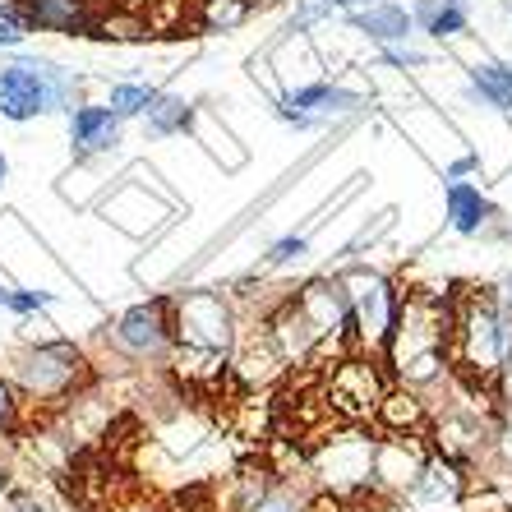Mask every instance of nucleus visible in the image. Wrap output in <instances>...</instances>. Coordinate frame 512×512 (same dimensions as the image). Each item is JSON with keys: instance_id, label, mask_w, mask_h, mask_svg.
<instances>
[{"instance_id": "nucleus-34", "label": "nucleus", "mask_w": 512, "mask_h": 512, "mask_svg": "<svg viewBox=\"0 0 512 512\" xmlns=\"http://www.w3.org/2000/svg\"><path fill=\"white\" fill-rule=\"evenodd\" d=\"M111 512H162L157 503H148V499H125V503H116Z\"/></svg>"}, {"instance_id": "nucleus-10", "label": "nucleus", "mask_w": 512, "mask_h": 512, "mask_svg": "<svg viewBox=\"0 0 512 512\" xmlns=\"http://www.w3.org/2000/svg\"><path fill=\"white\" fill-rule=\"evenodd\" d=\"M111 346L130 360H148V365H162V360L176 356V323H171V296H153L139 300L130 310H120L116 323L107 328Z\"/></svg>"}, {"instance_id": "nucleus-25", "label": "nucleus", "mask_w": 512, "mask_h": 512, "mask_svg": "<svg viewBox=\"0 0 512 512\" xmlns=\"http://www.w3.org/2000/svg\"><path fill=\"white\" fill-rule=\"evenodd\" d=\"M485 462L499 471V476L512 480V411H503L499 420H494V434H489V453Z\"/></svg>"}, {"instance_id": "nucleus-8", "label": "nucleus", "mask_w": 512, "mask_h": 512, "mask_svg": "<svg viewBox=\"0 0 512 512\" xmlns=\"http://www.w3.org/2000/svg\"><path fill=\"white\" fill-rule=\"evenodd\" d=\"M346 291V305H351V323H356V351H370L379 356L388 333L402 310V291H397L393 277H383L379 268H351V273L337 277Z\"/></svg>"}, {"instance_id": "nucleus-24", "label": "nucleus", "mask_w": 512, "mask_h": 512, "mask_svg": "<svg viewBox=\"0 0 512 512\" xmlns=\"http://www.w3.org/2000/svg\"><path fill=\"white\" fill-rule=\"evenodd\" d=\"M245 19H250V0H203V10H199V24L208 33H231Z\"/></svg>"}, {"instance_id": "nucleus-35", "label": "nucleus", "mask_w": 512, "mask_h": 512, "mask_svg": "<svg viewBox=\"0 0 512 512\" xmlns=\"http://www.w3.org/2000/svg\"><path fill=\"white\" fill-rule=\"evenodd\" d=\"M365 5H374V0H333V10H346V14L365 10Z\"/></svg>"}, {"instance_id": "nucleus-13", "label": "nucleus", "mask_w": 512, "mask_h": 512, "mask_svg": "<svg viewBox=\"0 0 512 512\" xmlns=\"http://www.w3.org/2000/svg\"><path fill=\"white\" fill-rule=\"evenodd\" d=\"M466 489H471V471L457 462H448V457L429 453L425 471H420V480L411 489H406V508L416 512H448L457 508V503L466 499Z\"/></svg>"}, {"instance_id": "nucleus-15", "label": "nucleus", "mask_w": 512, "mask_h": 512, "mask_svg": "<svg viewBox=\"0 0 512 512\" xmlns=\"http://www.w3.org/2000/svg\"><path fill=\"white\" fill-rule=\"evenodd\" d=\"M33 33L93 37L97 33V0H24Z\"/></svg>"}, {"instance_id": "nucleus-1", "label": "nucleus", "mask_w": 512, "mask_h": 512, "mask_svg": "<svg viewBox=\"0 0 512 512\" xmlns=\"http://www.w3.org/2000/svg\"><path fill=\"white\" fill-rule=\"evenodd\" d=\"M448 328H453V296L402 291V310L379 351L388 379L411 393L439 388L448 379Z\"/></svg>"}, {"instance_id": "nucleus-20", "label": "nucleus", "mask_w": 512, "mask_h": 512, "mask_svg": "<svg viewBox=\"0 0 512 512\" xmlns=\"http://www.w3.org/2000/svg\"><path fill=\"white\" fill-rule=\"evenodd\" d=\"M143 130L153 134V139H176V134L194 130V102L180 93H167V88H157L148 111H143Z\"/></svg>"}, {"instance_id": "nucleus-37", "label": "nucleus", "mask_w": 512, "mask_h": 512, "mask_svg": "<svg viewBox=\"0 0 512 512\" xmlns=\"http://www.w3.org/2000/svg\"><path fill=\"white\" fill-rule=\"evenodd\" d=\"M5 180H10V157L0 153V185H5Z\"/></svg>"}, {"instance_id": "nucleus-3", "label": "nucleus", "mask_w": 512, "mask_h": 512, "mask_svg": "<svg viewBox=\"0 0 512 512\" xmlns=\"http://www.w3.org/2000/svg\"><path fill=\"white\" fill-rule=\"evenodd\" d=\"M512 360V310L494 291H457L453 328H448V370H457L471 388H494L503 365Z\"/></svg>"}, {"instance_id": "nucleus-22", "label": "nucleus", "mask_w": 512, "mask_h": 512, "mask_svg": "<svg viewBox=\"0 0 512 512\" xmlns=\"http://www.w3.org/2000/svg\"><path fill=\"white\" fill-rule=\"evenodd\" d=\"M236 512H314L310 494L296 485H259Z\"/></svg>"}, {"instance_id": "nucleus-23", "label": "nucleus", "mask_w": 512, "mask_h": 512, "mask_svg": "<svg viewBox=\"0 0 512 512\" xmlns=\"http://www.w3.org/2000/svg\"><path fill=\"white\" fill-rule=\"evenodd\" d=\"M157 88L153 84H134V79H120V84H111L107 93V107L116 120H143V111H148V102H153Z\"/></svg>"}, {"instance_id": "nucleus-32", "label": "nucleus", "mask_w": 512, "mask_h": 512, "mask_svg": "<svg viewBox=\"0 0 512 512\" xmlns=\"http://www.w3.org/2000/svg\"><path fill=\"white\" fill-rule=\"evenodd\" d=\"M489 393H494V402H499V411H512V360H508V365H503V374H499V379H494V388H489Z\"/></svg>"}, {"instance_id": "nucleus-11", "label": "nucleus", "mask_w": 512, "mask_h": 512, "mask_svg": "<svg viewBox=\"0 0 512 512\" xmlns=\"http://www.w3.org/2000/svg\"><path fill=\"white\" fill-rule=\"evenodd\" d=\"M429 462V443L420 434H379L374 443V480H370V494L388 503H402L406 489L420 480Z\"/></svg>"}, {"instance_id": "nucleus-29", "label": "nucleus", "mask_w": 512, "mask_h": 512, "mask_svg": "<svg viewBox=\"0 0 512 512\" xmlns=\"http://www.w3.org/2000/svg\"><path fill=\"white\" fill-rule=\"evenodd\" d=\"M328 14H333V0H296V33L314 28L319 19H328Z\"/></svg>"}, {"instance_id": "nucleus-7", "label": "nucleus", "mask_w": 512, "mask_h": 512, "mask_svg": "<svg viewBox=\"0 0 512 512\" xmlns=\"http://www.w3.org/2000/svg\"><path fill=\"white\" fill-rule=\"evenodd\" d=\"M388 388H393V379L383 370V360H374L370 351H346L323 374V406L333 420L360 425V420H374Z\"/></svg>"}, {"instance_id": "nucleus-40", "label": "nucleus", "mask_w": 512, "mask_h": 512, "mask_svg": "<svg viewBox=\"0 0 512 512\" xmlns=\"http://www.w3.org/2000/svg\"><path fill=\"white\" fill-rule=\"evenodd\" d=\"M508 512H512V508H508Z\"/></svg>"}, {"instance_id": "nucleus-4", "label": "nucleus", "mask_w": 512, "mask_h": 512, "mask_svg": "<svg viewBox=\"0 0 512 512\" xmlns=\"http://www.w3.org/2000/svg\"><path fill=\"white\" fill-rule=\"evenodd\" d=\"M84 93V74L51 56L19 47L0 60V120L10 125H28L37 116H70L74 107H84Z\"/></svg>"}, {"instance_id": "nucleus-17", "label": "nucleus", "mask_w": 512, "mask_h": 512, "mask_svg": "<svg viewBox=\"0 0 512 512\" xmlns=\"http://www.w3.org/2000/svg\"><path fill=\"white\" fill-rule=\"evenodd\" d=\"M351 28L365 33L370 42H379V47H406V42L416 37V19H411V10L397 5V0H374V5L356 10L351 14Z\"/></svg>"}, {"instance_id": "nucleus-30", "label": "nucleus", "mask_w": 512, "mask_h": 512, "mask_svg": "<svg viewBox=\"0 0 512 512\" xmlns=\"http://www.w3.org/2000/svg\"><path fill=\"white\" fill-rule=\"evenodd\" d=\"M28 37H33V28L28 24H10V19H0V51H5V56L24 47Z\"/></svg>"}, {"instance_id": "nucleus-33", "label": "nucleus", "mask_w": 512, "mask_h": 512, "mask_svg": "<svg viewBox=\"0 0 512 512\" xmlns=\"http://www.w3.org/2000/svg\"><path fill=\"white\" fill-rule=\"evenodd\" d=\"M480 167V157H457L453 167H448V180H462V176H471V171Z\"/></svg>"}, {"instance_id": "nucleus-6", "label": "nucleus", "mask_w": 512, "mask_h": 512, "mask_svg": "<svg viewBox=\"0 0 512 512\" xmlns=\"http://www.w3.org/2000/svg\"><path fill=\"white\" fill-rule=\"evenodd\" d=\"M374 443L365 429L346 425L337 434L314 443L310 453V471H314V485L319 494L328 499H360V494H370V480H374Z\"/></svg>"}, {"instance_id": "nucleus-12", "label": "nucleus", "mask_w": 512, "mask_h": 512, "mask_svg": "<svg viewBox=\"0 0 512 512\" xmlns=\"http://www.w3.org/2000/svg\"><path fill=\"white\" fill-rule=\"evenodd\" d=\"M360 107H365V97L342 84H300L277 102V116L296 130H323L337 116H356Z\"/></svg>"}, {"instance_id": "nucleus-26", "label": "nucleus", "mask_w": 512, "mask_h": 512, "mask_svg": "<svg viewBox=\"0 0 512 512\" xmlns=\"http://www.w3.org/2000/svg\"><path fill=\"white\" fill-rule=\"evenodd\" d=\"M24 425V397L10 383V374H0V439H14Z\"/></svg>"}, {"instance_id": "nucleus-14", "label": "nucleus", "mask_w": 512, "mask_h": 512, "mask_svg": "<svg viewBox=\"0 0 512 512\" xmlns=\"http://www.w3.org/2000/svg\"><path fill=\"white\" fill-rule=\"evenodd\" d=\"M65 130H70V148L74 157H107L120 148V130L125 120L111 116L107 102H84L65 116Z\"/></svg>"}, {"instance_id": "nucleus-5", "label": "nucleus", "mask_w": 512, "mask_h": 512, "mask_svg": "<svg viewBox=\"0 0 512 512\" xmlns=\"http://www.w3.org/2000/svg\"><path fill=\"white\" fill-rule=\"evenodd\" d=\"M10 383L19 388L24 402H70L88 383V356L65 337L51 342H33L24 351H14L10 360Z\"/></svg>"}, {"instance_id": "nucleus-38", "label": "nucleus", "mask_w": 512, "mask_h": 512, "mask_svg": "<svg viewBox=\"0 0 512 512\" xmlns=\"http://www.w3.org/2000/svg\"><path fill=\"white\" fill-rule=\"evenodd\" d=\"M0 305H5V286H0Z\"/></svg>"}, {"instance_id": "nucleus-21", "label": "nucleus", "mask_w": 512, "mask_h": 512, "mask_svg": "<svg viewBox=\"0 0 512 512\" xmlns=\"http://www.w3.org/2000/svg\"><path fill=\"white\" fill-rule=\"evenodd\" d=\"M471 93L494 111H512V65L508 60H476L471 65Z\"/></svg>"}, {"instance_id": "nucleus-28", "label": "nucleus", "mask_w": 512, "mask_h": 512, "mask_svg": "<svg viewBox=\"0 0 512 512\" xmlns=\"http://www.w3.org/2000/svg\"><path fill=\"white\" fill-rule=\"evenodd\" d=\"M305 254H310V240L305 236H282L268 245V263H277V268H282V263H300Z\"/></svg>"}, {"instance_id": "nucleus-39", "label": "nucleus", "mask_w": 512, "mask_h": 512, "mask_svg": "<svg viewBox=\"0 0 512 512\" xmlns=\"http://www.w3.org/2000/svg\"><path fill=\"white\" fill-rule=\"evenodd\" d=\"M508 65H512V60H508Z\"/></svg>"}, {"instance_id": "nucleus-31", "label": "nucleus", "mask_w": 512, "mask_h": 512, "mask_svg": "<svg viewBox=\"0 0 512 512\" xmlns=\"http://www.w3.org/2000/svg\"><path fill=\"white\" fill-rule=\"evenodd\" d=\"M383 60H393V65H402V70H406V65H425V51H416V47H411V42H406V47H383Z\"/></svg>"}, {"instance_id": "nucleus-16", "label": "nucleus", "mask_w": 512, "mask_h": 512, "mask_svg": "<svg viewBox=\"0 0 512 512\" xmlns=\"http://www.w3.org/2000/svg\"><path fill=\"white\" fill-rule=\"evenodd\" d=\"M443 213H448V227L457 236H489L494 222H499V208L489 203V194L471 180H453L448 194H443Z\"/></svg>"}, {"instance_id": "nucleus-9", "label": "nucleus", "mask_w": 512, "mask_h": 512, "mask_svg": "<svg viewBox=\"0 0 512 512\" xmlns=\"http://www.w3.org/2000/svg\"><path fill=\"white\" fill-rule=\"evenodd\" d=\"M291 310L305 319V328L319 342V360L328 356H346L356 351V323H351V305H346V291L337 277H314L291 296Z\"/></svg>"}, {"instance_id": "nucleus-19", "label": "nucleus", "mask_w": 512, "mask_h": 512, "mask_svg": "<svg viewBox=\"0 0 512 512\" xmlns=\"http://www.w3.org/2000/svg\"><path fill=\"white\" fill-rule=\"evenodd\" d=\"M411 19H416V33L434 37V42H453L466 33L471 14H466V0H416L411 5Z\"/></svg>"}, {"instance_id": "nucleus-36", "label": "nucleus", "mask_w": 512, "mask_h": 512, "mask_svg": "<svg viewBox=\"0 0 512 512\" xmlns=\"http://www.w3.org/2000/svg\"><path fill=\"white\" fill-rule=\"evenodd\" d=\"M494 296L503 300V310H512V273L503 277V286H499V291H494Z\"/></svg>"}, {"instance_id": "nucleus-2", "label": "nucleus", "mask_w": 512, "mask_h": 512, "mask_svg": "<svg viewBox=\"0 0 512 512\" xmlns=\"http://www.w3.org/2000/svg\"><path fill=\"white\" fill-rule=\"evenodd\" d=\"M171 323H176V370L185 379H217L231 365L245 323L236 314V300L213 286H194L171 296Z\"/></svg>"}, {"instance_id": "nucleus-27", "label": "nucleus", "mask_w": 512, "mask_h": 512, "mask_svg": "<svg viewBox=\"0 0 512 512\" xmlns=\"http://www.w3.org/2000/svg\"><path fill=\"white\" fill-rule=\"evenodd\" d=\"M47 305H56V291H33V286H5V305L0 310L19 314V319H28V314L47 310Z\"/></svg>"}, {"instance_id": "nucleus-18", "label": "nucleus", "mask_w": 512, "mask_h": 512, "mask_svg": "<svg viewBox=\"0 0 512 512\" xmlns=\"http://www.w3.org/2000/svg\"><path fill=\"white\" fill-rule=\"evenodd\" d=\"M429 420H434V411H429V402L420 393H411V388H388L379 402V411H374V425H379V434H420L425 439Z\"/></svg>"}]
</instances>
